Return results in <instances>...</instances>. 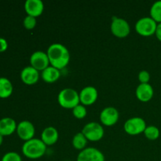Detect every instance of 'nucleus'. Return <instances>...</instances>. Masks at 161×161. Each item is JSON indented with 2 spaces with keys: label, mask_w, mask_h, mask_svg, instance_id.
<instances>
[{
  "label": "nucleus",
  "mask_w": 161,
  "mask_h": 161,
  "mask_svg": "<svg viewBox=\"0 0 161 161\" xmlns=\"http://www.w3.org/2000/svg\"><path fill=\"white\" fill-rule=\"evenodd\" d=\"M50 65L58 69H64L70 61V53L65 46L61 43H53L47 51Z\"/></svg>",
  "instance_id": "obj_1"
},
{
  "label": "nucleus",
  "mask_w": 161,
  "mask_h": 161,
  "mask_svg": "<svg viewBox=\"0 0 161 161\" xmlns=\"http://www.w3.org/2000/svg\"><path fill=\"white\" fill-rule=\"evenodd\" d=\"M138 80L140 83H149L150 80V74L148 71L142 70L138 73Z\"/></svg>",
  "instance_id": "obj_26"
},
{
  "label": "nucleus",
  "mask_w": 161,
  "mask_h": 161,
  "mask_svg": "<svg viewBox=\"0 0 161 161\" xmlns=\"http://www.w3.org/2000/svg\"><path fill=\"white\" fill-rule=\"evenodd\" d=\"M20 79L24 83L28 85L35 84L39 79V71L32 66H27L22 69L20 72Z\"/></svg>",
  "instance_id": "obj_13"
},
{
  "label": "nucleus",
  "mask_w": 161,
  "mask_h": 161,
  "mask_svg": "<svg viewBox=\"0 0 161 161\" xmlns=\"http://www.w3.org/2000/svg\"><path fill=\"white\" fill-rule=\"evenodd\" d=\"M97 96L98 92L94 86H85L80 92V101L83 105H92L97 99Z\"/></svg>",
  "instance_id": "obj_12"
},
{
  "label": "nucleus",
  "mask_w": 161,
  "mask_h": 161,
  "mask_svg": "<svg viewBox=\"0 0 161 161\" xmlns=\"http://www.w3.org/2000/svg\"><path fill=\"white\" fill-rule=\"evenodd\" d=\"M82 133L86 139L91 142H97L102 139L104 136L103 127L97 122H90L83 127Z\"/></svg>",
  "instance_id": "obj_5"
},
{
  "label": "nucleus",
  "mask_w": 161,
  "mask_h": 161,
  "mask_svg": "<svg viewBox=\"0 0 161 161\" xmlns=\"http://www.w3.org/2000/svg\"><path fill=\"white\" fill-rule=\"evenodd\" d=\"M8 48V42L4 38L0 37V53L4 52L7 50Z\"/></svg>",
  "instance_id": "obj_27"
},
{
  "label": "nucleus",
  "mask_w": 161,
  "mask_h": 161,
  "mask_svg": "<svg viewBox=\"0 0 161 161\" xmlns=\"http://www.w3.org/2000/svg\"><path fill=\"white\" fill-rule=\"evenodd\" d=\"M135 94L138 100L143 102H147L153 97V88L149 83H140L137 86Z\"/></svg>",
  "instance_id": "obj_14"
},
{
  "label": "nucleus",
  "mask_w": 161,
  "mask_h": 161,
  "mask_svg": "<svg viewBox=\"0 0 161 161\" xmlns=\"http://www.w3.org/2000/svg\"><path fill=\"white\" fill-rule=\"evenodd\" d=\"M111 31L115 36L119 38H125L130 34V27L128 22L124 18L113 17L112 18Z\"/></svg>",
  "instance_id": "obj_6"
},
{
  "label": "nucleus",
  "mask_w": 161,
  "mask_h": 161,
  "mask_svg": "<svg viewBox=\"0 0 161 161\" xmlns=\"http://www.w3.org/2000/svg\"><path fill=\"white\" fill-rule=\"evenodd\" d=\"M87 141L88 140L86 139L84 135L82 132H79V133L75 134L72 138V146L75 149L83 150L86 147Z\"/></svg>",
  "instance_id": "obj_20"
},
{
  "label": "nucleus",
  "mask_w": 161,
  "mask_h": 161,
  "mask_svg": "<svg viewBox=\"0 0 161 161\" xmlns=\"http://www.w3.org/2000/svg\"><path fill=\"white\" fill-rule=\"evenodd\" d=\"M3 136L0 135V146L3 144Z\"/></svg>",
  "instance_id": "obj_29"
},
{
  "label": "nucleus",
  "mask_w": 161,
  "mask_h": 161,
  "mask_svg": "<svg viewBox=\"0 0 161 161\" xmlns=\"http://www.w3.org/2000/svg\"><path fill=\"white\" fill-rule=\"evenodd\" d=\"M25 9L28 15L39 17L43 12L44 4L41 0H27L25 3Z\"/></svg>",
  "instance_id": "obj_15"
},
{
  "label": "nucleus",
  "mask_w": 161,
  "mask_h": 161,
  "mask_svg": "<svg viewBox=\"0 0 161 161\" xmlns=\"http://www.w3.org/2000/svg\"><path fill=\"white\" fill-rule=\"evenodd\" d=\"M36 23H37V20H36V17H32V16L27 15L25 17L23 21V25L25 26V28L27 29H32L36 27Z\"/></svg>",
  "instance_id": "obj_24"
},
{
  "label": "nucleus",
  "mask_w": 161,
  "mask_h": 161,
  "mask_svg": "<svg viewBox=\"0 0 161 161\" xmlns=\"http://www.w3.org/2000/svg\"><path fill=\"white\" fill-rule=\"evenodd\" d=\"M157 23L151 17H144L138 19L135 24V30L143 36H149L155 34Z\"/></svg>",
  "instance_id": "obj_4"
},
{
  "label": "nucleus",
  "mask_w": 161,
  "mask_h": 161,
  "mask_svg": "<svg viewBox=\"0 0 161 161\" xmlns=\"http://www.w3.org/2000/svg\"><path fill=\"white\" fill-rule=\"evenodd\" d=\"M17 124L13 118L4 117L0 119V135L8 136L17 130Z\"/></svg>",
  "instance_id": "obj_16"
},
{
  "label": "nucleus",
  "mask_w": 161,
  "mask_h": 161,
  "mask_svg": "<svg viewBox=\"0 0 161 161\" xmlns=\"http://www.w3.org/2000/svg\"><path fill=\"white\" fill-rule=\"evenodd\" d=\"M2 161H22V159L17 153L8 152L3 156Z\"/></svg>",
  "instance_id": "obj_25"
},
{
  "label": "nucleus",
  "mask_w": 161,
  "mask_h": 161,
  "mask_svg": "<svg viewBox=\"0 0 161 161\" xmlns=\"http://www.w3.org/2000/svg\"><path fill=\"white\" fill-rule=\"evenodd\" d=\"M58 131L54 127H47L44 129L41 134V140L47 146H52L57 142L58 139Z\"/></svg>",
  "instance_id": "obj_17"
},
{
  "label": "nucleus",
  "mask_w": 161,
  "mask_h": 161,
  "mask_svg": "<svg viewBox=\"0 0 161 161\" xmlns=\"http://www.w3.org/2000/svg\"><path fill=\"white\" fill-rule=\"evenodd\" d=\"M119 117V111L115 107L108 106L104 108L100 113V120L105 126H113L117 123Z\"/></svg>",
  "instance_id": "obj_10"
},
{
  "label": "nucleus",
  "mask_w": 161,
  "mask_h": 161,
  "mask_svg": "<svg viewBox=\"0 0 161 161\" xmlns=\"http://www.w3.org/2000/svg\"><path fill=\"white\" fill-rule=\"evenodd\" d=\"M16 131L20 139L27 142L34 138L36 129L32 123L28 120H23L17 124Z\"/></svg>",
  "instance_id": "obj_11"
},
{
  "label": "nucleus",
  "mask_w": 161,
  "mask_h": 161,
  "mask_svg": "<svg viewBox=\"0 0 161 161\" xmlns=\"http://www.w3.org/2000/svg\"><path fill=\"white\" fill-rule=\"evenodd\" d=\"M13 84L10 80L5 77H0V97L7 98L13 93Z\"/></svg>",
  "instance_id": "obj_19"
},
{
  "label": "nucleus",
  "mask_w": 161,
  "mask_h": 161,
  "mask_svg": "<svg viewBox=\"0 0 161 161\" xmlns=\"http://www.w3.org/2000/svg\"><path fill=\"white\" fill-rule=\"evenodd\" d=\"M150 17L157 22L161 23V0L156 1L150 8Z\"/></svg>",
  "instance_id": "obj_21"
},
{
  "label": "nucleus",
  "mask_w": 161,
  "mask_h": 161,
  "mask_svg": "<svg viewBox=\"0 0 161 161\" xmlns=\"http://www.w3.org/2000/svg\"><path fill=\"white\" fill-rule=\"evenodd\" d=\"M77 161H105V156L97 148L87 147L80 151Z\"/></svg>",
  "instance_id": "obj_9"
},
{
  "label": "nucleus",
  "mask_w": 161,
  "mask_h": 161,
  "mask_svg": "<svg viewBox=\"0 0 161 161\" xmlns=\"http://www.w3.org/2000/svg\"><path fill=\"white\" fill-rule=\"evenodd\" d=\"M61 76L60 69L50 65L42 72V78L45 82L52 83L56 82Z\"/></svg>",
  "instance_id": "obj_18"
},
{
  "label": "nucleus",
  "mask_w": 161,
  "mask_h": 161,
  "mask_svg": "<svg viewBox=\"0 0 161 161\" xmlns=\"http://www.w3.org/2000/svg\"><path fill=\"white\" fill-rule=\"evenodd\" d=\"M160 130L156 126L150 125L147 126L146 130H144V135L149 140H157L160 137Z\"/></svg>",
  "instance_id": "obj_22"
},
{
  "label": "nucleus",
  "mask_w": 161,
  "mask_h": 161,
  "mask_svg": "<svg viewBox=\"0 0 161 161\" xmlns=\"http://www.w3.org/2000/svg\"><path fill=\"white\" fill-rule=\"evenodd\" d=\"M64 161H70V160H64Z\"/></svg>",
  "instance_id": "obj_30"
},
{
  "label": "nucleus",
  "mask_w": 161,
  "mask_h": 161,
  "mask_svg": "<svg viewBox=\"0 0 161 161\" xmlns=\"http://www.w3.org/2000/svg\"><path fill=\"white\" fill-rule=\"evenodd\" d=\"M155 35H156V36H157V39H158L160 41H161V23L157 24Z\"/></svg>",
  "instance_id": "obj_28"
},
{
  "label": "nucleus",
  "mask_w": 161,
  "mask_h": 161,
  "mask_svg": "<svg viewBox=\"0 0 161 161\" xmlns=\"http://www.w3.org/2000/svg\"><path fill=\"white\" fill-rule=\"evenodd\" d=\"M60 105L65 108H73L80 104V93L72 88H64L58 95Z\"/></svg>",
  "instance_id": "obj_3"
},
{
  "label": "nucleus",
  "mask_w": 161,
  "mask_h": 161,
  "mask_svg": "<svg viewBox=\"0 0 161 161\" xmlns=\"http://www.w3.org/2000/svg\"><path fill=\"white\" fill-rule=\"evenodd\" d=\"M47 151V145L41 138H31L25 142L22 146V153L29 159H39L45 154Z\"/></svg>",
  "instance_id": "obj_2"
},
{
  "label": "nucleus",
  "mask_w": 161,
  "mask_h": 161,
  "mask_svg": "<svg viewBox=\"0 0 161 161\" xmlns=\"http://www.w3.org/2000/svg\"><path fill=\"white\" fill-rule=\"evenodd\" d=\"M72 113H73V116L77 119H83L87 114V110L85 105L79 104L75 108H72Z\"/></svg>",
  "instance_id": "obj_23"
},
{
  "label": "nucleus",
  "mask_w": 161,
  "mask_h": 161,
  "mask_svg": "<svg viewBox=\"0 0 161 161\" xmlns=\"http://www.w3.org/2000/svg\"><path fill=\"white\" fill-rule=\"evenodd\" d=\"M146 123L142 117H132L127 119L124 125L125 132L130 135H137L144 133L146 128Z\"/></svg>",
  "instance_id": "obj_7"
},
{
  "label": "nucleus",
  "mask_w": 161,
  "mask_h": 161,
  "mask_svg": "<svg viewBox=\"0 0 161 161\" xmlns=\"http://www.w3.org/2000/svg\"><path fill=\"white\" fill-rule=\"evenodd\" d=\"M30 63L31 66L38 71H43L50 66V60L47 53L41 50H37L34 52L30 57Z\"/></svg>",
  "instance_id": "obj_8"
}]
</instances>
